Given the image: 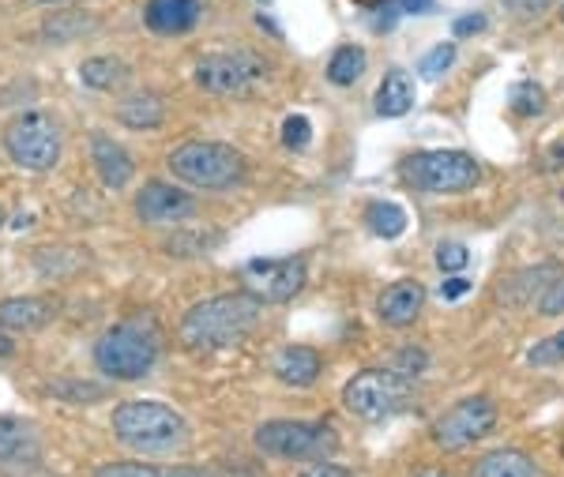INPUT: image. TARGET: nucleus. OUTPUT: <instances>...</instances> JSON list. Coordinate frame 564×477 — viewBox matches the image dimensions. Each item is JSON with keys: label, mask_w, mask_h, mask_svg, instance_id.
Returning <instances> with one entry per match:
<instances>
[{"label": "nucleus", "mask_w": 564, "mask_h": 477, "mask_svg": "<svg viewBox=\"0 0 564 477\" xmlns=\"http://www.w3.org/2000/svg\"><path fill=\"white\" fill-rule=\"evenodd\" d=\"M539 166H542L545 173H557V170H564V132H561L553 143H545V147H542Z\"/></svg>", "instance_id": "f704fd0d"}, {"label": "nucleus", "mask_w": 564, "mask_h": 477, "mask_svg": "<svg viewBox=\"0 0 564 477\" xmlns=\"http://www.w3.org/2000/svg\"><path fill=\"white\" fill-rule=\"evenodd\" d=\"M414 477H452V474H444V470H422V474H414Z\"/></svg>", "instance_id": "a19ab883"}, {"label": "nucleus", "mask_w": 564, "mask_h": 477, "mask_svg": "<svg viewBox=\"0 0 564 477\" xmlns=\"http://www.w3.org/2000/svg\"><path fill=\"white\" fill-rule=\"evenodd\" d=\"M452 31H456V39H475L478 31H486V15H481V12L459 15V20L452 23Z\"/></svg>", "instance_id": "c9c22d12"}, {"label": "nucleus", "mask_w": 564, "mask_h": 477, "mask_svg": "<svg viewBox=\"0 0 564 477\" xmlns=\"http://www.w3.org/2000/svg\"><path fill=\"white\" fill-rule=\"evenodd\" d=\"M238 279L241 290L260 305H286L305 286V260L302 256H257L241 263Z\"/></svg>", "instance_id": "1a4fd4ad"}, {"label": "nucleus", "mask_w": 564, "mask_h": 477, "mask_svg": "<svg viewBox=\"0 0 564 477\" xmlns=\"http://www.w3.org/2000/svg\"><path fill=\"white\" fill-rule=\"evenodd\" d=\"M170 173L177 181H185V185L223 192V188H238L245 181V159L230 143L193 140V143H177L170 151Z\"/></svg>", "instance_id": "20e7f679"}, {"label": "nucleus", "mask_w": 564, "mask_h": 477, "mask_svg": "<svg viewBox=\"0 0 564 477\" xmlns=\"http://www.w3.org/2000/svg\"><path fill=\"white\" fill-rule=\"evenodd\" d=\"M308 140H313V121L302 113H290L286 121H282V147H290V151H305Z\"/></svg>", "instance_id": "cd10ccee"}, {"label": "nucleus", "mask_w": 564, "mask_h": 477, "mask_svg": "<svg viewBox=\"0 0 564 477\" xmlns=\"http://www.w3.org/2000/svg\"><path fill=\"white\" fill-rule=\"evenodd\" d=\"M260 324V301L249 293H218L199 301L181 319V343L188 350H223L249 338Z\"/></svg>", "instance_id": "f257e3e1"}, {"label": "nucleus", "mask_w": 564, "mask_h": 477, "mask_svg": "<svg viewBox=\"0 0 564 477\" xmlns=\"http://www.w3.org/2000/svg\"><path fill=\"white\" fill-rule=\"evenodd\" d=\"M395 369L406 372V376H411V372H425V369H430V354L417 350V346H403V350L395 354Z\"/></svg>", "instance_id": "473e14b6"}, {"label": "nucleus", "mask_w": 564, "mask_h": 477, "mask_svg": "<svg viewBox=\"0 0 564 477\" xmlns=\"http://www.w3.org/2000/svg\"><path fill=\"white\" fill-rule=\"evenodd\" d=\"M196 210V199L188 192H181L177 185H166V181H151L135 192V215L143 223L159 226V223H181Z\"/></svg>", "instance_id": "f8f14e48"}, {"label": "nucleus", "mask_w": 564, "mask_h": 477, "mask_svg": "<svg viewBox=\"0 0 564 477\" xmlns=\"http://www.w3.org/2000/svg\"><path fill=\"white\" fill-rule=\"evenodd\" d=\"M257 447L275 458H302V463H324L339 452V433L324 421H268L257 429Z\"/></svg>", "instance_id": "0eeeda50"}, {"label": "nucleus", "mask_w": 564, "mask_h": 477, "mask_svg": "<svg viewBox=\"0 0 564 477\" xmlns=\"http://www.w3.org/2000/svg\"><path fill=\"white\" fill-rule=\"evenodd\" d=\"M564 361V332L542 338L539 346H531L527 350V365H534V369H553V365Z\"/></svg>", "instance_id": "bb28decb"}, {"label": "nucleus", "mask_w": 564, "mask_h": 477, "mask_svg": "<svg viewBox=\"0 0 564 477\" xmlns=\"http://www.w3.org/2000/svg\"><path fill=\"white\" fill-rule=\"evenodd\" d=\"M512 109H516L520 117H539L542 109H545L542 87H539V84H520V87H512Z\"/></svg>", "instance_id": "c85d7f7f"}, {"label": "nucleus", "mask_w": 564, "mask_h": 477, "mask_svg": "<svg viewBox=\"0 0 564 477\" xmlns=\"http://www.w3.org/2000/svg\"><path fill=\"white\" fill-rule=\"evenodd\" d=\"M497 425V402L489 394H470V399L456 402L433 421V440L444 452H463V447L478 444Z\"/></svg>", "instance_id": "9d476101"}, {"label": "nucleus", "mask_w": 564, "mask_h": 477, "mask_svg": "<svg viewBox=\"0 0 564 477\" xmlns=\"http://www.w3.org/2000/svg\"><path fill=\"white\" fill-rule=\"evenodd\" d=\"M539 312H542V316H561V312H564V271H557V279L542 290Z\"/></svg>", "instance_id": "2f4dec72"}, {"label": "nucleus", "mask_w": 564, "mask_h": 477, "mask_svg": "<svg viewBox=\"0 0 564 477\" xmlns=\"http://www.w3.org/2000/svg\"><path fill=\"white\" fill-rule=\"evenodd\" d=\"M124 76H129V68L113 57H95L79 68V79H84L90 90H113L117 84H124Z\"/></svg>", "instance_id": "393cba45"}, {"label": "nucleus", "mask_w": 564, "mask_h": 477, "mask_svg": "<svg viewBox=\"0 0 564 477\" xmlns=\"http://www.w3.org/2000/svg\"><path fill=\"white\" fill-rule=\"evenodd\" d=\"M68 26H84V31H90V20L87 15H61V20L45 23V34H50V39H72Z\"/></svg>", "instance_id": "72a5a7b5"}, {"label": "nucleus", "mask_w": 564, "mask_h": 477, "mask_svg": "<svg viewBox=\"0 0 564 477\" xmlns=\"http://www.w3.org/2000/svg\"><path fill=\"white\" fill-rule=\"evenodd\" d=\"M399 177L422 192H470L481 185V166L467 151H414L399 162Z\"/></svg>", "instance_id": "39448f33"}, {"label": "nucleus", "mask_w": 564, "mask_h": 477, "mask_svg": "<svg viewBox=\"0 0 564 477\" xmlns=\"http://www.w3.org/2000/svg\"><path fill=\"white\" fill-rule=\"evenodd\" d=\"M561 20H564V8H561Z\"/></svg>", "instance_id": "c03bdc74"}, {"label": "nucleus", "mask_w": 564, "mask_h": 477, "mask_svg": "<svg viewBox=\"0 0 564 477\" xmlns=\"http://www.w3.org/2000/svg\"><path fill=\"white\" fill-rule=\"evenodd\" d=\"M53 319V305L45 297H12L0 305V327L4 332H42Z\"/></svg>", "instance_id": "a211bd4d"}, {"label": "nucleus", "mask_w": 564, "mask_h": 477, "mask_svg": "<svg viewBox=\"0 0 564 477\" xmlns=\"http://www.w3.org/2000/svg\"><path fill=\"white\" fill-rule=\"evenodd\" d=\"M159 361V338L143 324H117L95 343V365L109 380H143Z\"/></svg>", "instance_id": "423d86ee"}, {"label": "nucleus", "mask_w": 564, "mask_h": 477, "mask_svg": "<svg viewBox=\"0 0 564 477\" xmlns=\"http://www.w3.org/2000/svg\"><path fill=\"white\" fill-rule=\"evenodd\" d=\"M470 252L463 249L459 241H444L441 249H436V268H441L444 274H459L463 268H467Z\"/></svg>", "instance_id": "7c9ffc66"}, {"label": "nucleus", "mask_w": 564, "mask_h": 477, "mask_svg": "<svg viewBox=\"0 0 564 477\" xmlns=\"http://www.w3.org/2000/svg\"><path fill=\"white\" fill-rule=\"evenodd\" d=\"M456 64V45L452 42H441V45H433L430 53H425L422 61H417V76L422 79H441L444 72Z\"/></svg>", "instance_id": "a878e982"}, {"label": "nucleus", "mask_w": 564, "mask_h": 477, "mask_svg": "<svg viewBox=\"0 0 564 477\" xmlns=\"http://www.w3.org/2000/svg\"><path fill=\"white\" fill-rule=\"evenodd\" d=\"M0 223H4V210H0Z\"/></svg>", "instance_id": "37998d69"}, {"label": "nucleus", "mask_w": 564, "mask_h": 477, "mask_svg": "<svg viewBox=\"0 0 564 477\" xmlns=\"http://www.w3.org/2000/svg\"><path fill=\"white\" fill-rule=\"evenodd\" d=\"M95 477H234L223 470H199V466H151V463H106Z\"/></svg>", "instance_id": "412c9836"}, {"label": "nucleus", "mask_w": 564, "mask_h": 477, "mask_svg": "<svg viewBox=\"0 0 564 477\" xmlns=\"http://www.w3.org/2000/svg\"><path fill=\"white\" fill-rule=\"evenodd\" d=\"M61 147H65L61 124L50 113H39V109H26L4 128V151L20 170H53L61 159Z\"/></svg>", "instance_id": "6e6552de"}, {"label": "nucleus", "mask_w": 564, "mask_h": 477, "mask_svg": "<svg viewBox=\"0 0 564 477\" xmlns=\"http://www.w3.org/2000/svg\"><path fill=\"white\" fill-rule=\"evenodd\" d=\"M117 117L129 128H159L166 109H162V98H154V95H132L129 102H121V113Z\"/></svg>", "instance_id": "b1692460"}, {"label": "nucleus", "mask_w": 564, "mask_h": 477, "mask_svg": "<svg viewBox=\"0 0 564 477\" xmlns=\"http://www.w3.org/2000/svg\"><path fill=\"white\" fill-rule=\"evenodd\" d=\"M467 290H470V282H467V279H459V274H448V282L441 286V297H444V301H456V297H463Z\"/></svg>", "instance_id": "4c0bfd02"}, {"label": "nucleus", "mask_w": 564, "mask_h": 477, "mask_svg": "<svg viewBox=\"0 0 564 477\" xmlns=\"http://www.w3.org/2000/svg\"><path fill=\"white\" fill-rule=\"evenodd\" d=\"M42 4H57V0H42Z\"/></svg>", "instance_id": "79ce46f5"}, {"label": "nucleus", "mask_w": 564, "mask_h": 477, "mask_svg": "<svg viewBox=\"0 0 564 477\" xmlns=\"http://www.w3.org/2000/svg\"><path fill=\"white\" fill-rule=\"evenodd\" d=\"M143 23L159 39H181L199 23V0H148Z\"/></svg>", "instance_id": "ddd939ff"}, {"label": "nucleus", "mask_w": 564, "mask_h": 477, "mask_svg": "<svg viewBox=\"0 0 564 477\" xmlns=\"http://www.w3.org/2000/svg\"><path fill=\"white\" fill-rule=\"evenodd\" d=\"M50 394H57V399H76V402H98L106 391L98 388V383H84V380H57V383H50Z\"/></svg>", "instance_id": "c756f323"}, {"label": "nucleus", "mask_w": 564, "mask_h": 477, "mask_svg": "<svg viewBox=\"0 0 564 477\" xmlns=\"http://www.w3.org/2000/svg\"><path fill=\"white\" fill-rule=\"evenodd\" d=\"M297 477H354V470H347V466H335L332 458H324V463H313L305 466Z\"/></svg>", "instance_id": "e433bc0d"}, {"label": "nucleus", "mask_w": 564, "mask_h": 477, "mask_svg": "<svg viewBox=\"0 0 564 477\" xmlns=\"http://www.w3.org/2000/svg\"><path fill=\"white\" fill-rule=\"evenodd\" d=\"M12 350H15V346H12V338H8L4 332H0V357H8Z\"/></svg>", "instance_id": "ea45409f"}, {"label": "nucleus", "mask_w": 564, "mask_h": 477, "mask_svg": "<svg viewBox=\"0 0 564 477\" xmlns=\"http://www.w3.org/2000/svg\"><path fill=\"white\" fill-rule=\"evenodd\" d=\"M395 8H403V12H433V0H395Z\"/></svg>", "instance_id": "58836bf2"}, {"label": "nucleus", "mask_w": 564, "mask_h": 477, "mask_svg": "<svg viewBox=\"0 0 564 477\" xmlns=\"http://www.w3.org/2000/svg\"><path fill=\"white\" fill-rule=\"evenodd\" d=\"M271 369L282 383H290V388H308V383L321 380V354L313 350V346H286V350L275 354V361H271Z\"/></svg>", "instance_id": "f3484780"}, {"label": "nucleus", "mask_w": 564, "mask_h": 477, "mask_svg": "<svg viewBox=\"0 0 564 477\" xmlns=\"http://www.w3.org/2000/svg\"><path fill=\"white\" fill-rule=\"evenodd\" d=\"M470 477H542V470L534 466V458H527L523 452L500 447V452L481 455Z\"/></svg>", "instance_id": "6ab92c4d"}, {"label": "nucleus", "mask_w": 564, "mask_h": 477, "mask_svg": "<svg viewBox=\"0 0 564 477\" xmlns=\"http://www.w3.org/2000/svg\"><path fill=\"white\" fill-rule=\"evenodd\" d=\"M422 305H425V290L417 286V282L403 279V282H391V286L380 293L377 312H380V319H384V324L406 327V324H414V319H417Z\"/></svg>", "instance_id": "2eb2a0df"}, {"label": "nucleus", "mask_w": 564, "mask_h": 477, "mask_svg": "<svg viewBox=\"0 0 564 477\" xmlns=\"http://www.w3.org/2000/svg\"><path fill=\"white\" fill-rule=\"evenodd\" d=\"M113 433L135 452H174L185 444V418L166 402H121L113 410Z\"/></svg>", "instance_id": "7ed1b4c3"}, {"label": "nucleus", "mask_w": 564, "mask_h": 477, "mask_svg": "<svg viewBox=\"0 0 564 477\" xmlns=\"http://www.w3.org/2000/svg\"><path fill=\"white\" fill-rule=\"evenodd\" d=\"M268 76L257 53H212L196 64V84L207 95H245Z\"/></svg>", "instance_id": "9b49d317"}, {"label": "nucleus", "mask_w": 564, "mask_h": 477, "mask_svg": "<svg viewBox=\"0 0 564 477\" xmlns=\"http://www.w3.org/2000/svg\"><path fill=\"white\" fill-rule=\"evenodd\" d=\"M343 406L361 421H391L414 406V380L399 369H366L347 380Z\"/></svg>", "instance_id": "f03ea898"}, {"label": "nucleus", "mask_w": 564, "mask_h": 477, "mask_svg": "<svg viewBox=\"0 0 564 477\" xmlns=\"http://www.w3.org/2000/svg\"><path fill=\"white\" fill-rule=\"evenodd\" d=\"M366 223L377 237H384V241H395L399 234L406 229V210L399 204H391V199H372L369 210H366Z\"/></svg>", "instance_id": "5701e85b"}, {"label": "nucleus", "mask_w": 564, "mask_h": 477, "mask_svg": "<svg viewBox=\"0 0 564 477\" xmlns=\"http://www.w3.org/2000/svg\"><path fill=\"white\" fill-rule=\"evenodd\" d=\"M361 72H366V50H361V45H339V50L332 53V61H327V79H332L335 87L358 84Z\"/></svg>", "instance_id": "4be33fe9"}, {"label": "nucleus", "mask_w": 564, "mask_h": 477, "mask_svg": "<svg viewBox=\"0 0 564 477\" xmlns=\"http://www.w3.org/2000/svg\"><path fill=\"white\" fill-rule=\"evenodd\" d=\"M90 159H95V170H98V181L106 188H124L129 181L135 177V162L132 154L124 151L117 140H109L106 132H95L90 135Z\"/></svg>", "instance_id": "4468645a"}, {"label": "nucleus", "mask_w": 564, "mask_h": 477, "mask_svg": "<svg viewBox=\"0 0 564 477\" xmlns=\"http://www.w3.org/2000/svg\"><path fill=\"white\" fill-rule=\"evenodd\" d=\"M372 106H377L380 117H403L411 113L414 106V79L406 76V72H388L384 79H380V90L377 98H372Z\"/></svg>", "instance_id": "aec40b11"}, {"label": "nucleus", "mask_w": 564, "mask_h": 477, "mask_svg": "<svg viewBox=\"0 0 564 477\" xmlns=\"http://www.w3.org/2000/svg\"><path fill=\"white\" fill-rule=\"evenodd\" d=\"M42 455V440L26 421L0 418V463L4 466H26Z\"/></svg>", "instance_id": "dca6fc26"}]
</instances>
